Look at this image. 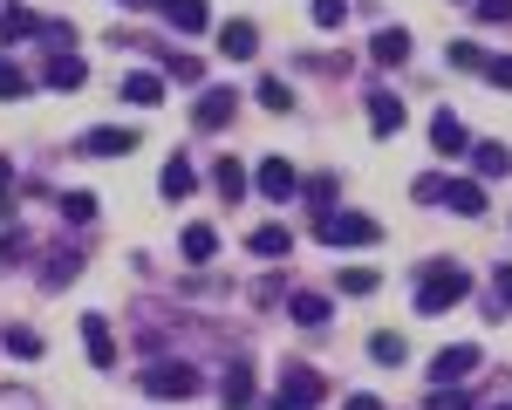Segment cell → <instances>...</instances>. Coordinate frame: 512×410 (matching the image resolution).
<instances>
[{
  "instance_id": "cell-41",
  "label": "cell",
  "mask_w": 512,
  "mask_h": 410,
  "mask_svg": "<svg viewBox=\"0 0 512 410\" xmlns=\"http://www.w3.org/2000/svg\"><path fill=\"white\" fill-rule=\"evenodd\" d=\"M137 349H144V356L158 363V356H164V328H144V335H137Z\"/></svg>"
},
{
  "instance_id": "cell-38",
  "label": "cell",
  "mask_w": 512,
  "mask_h": 410,
  "mask_svg": "<svg viewBox=\"0 0 512 410\" xmlns=\"http://www.w3.org/2000/svg\"><path fill=\"white\" fill-rule=\"evenodd\" d=\"M485 82H492V89H512V55H492V62H485Z\"/></svg>"
},
{
  "instance_id": "cell-17",
  "label": "cell",
  "mask_w": 512,
  "mask_h": 410,
  "mask_svg": "<svg viewBox=\"0 0 512 410\" xmlns=\"http://www.w3.org/2000/svg\"><path fill=\"white\" fill-rule=\"evenodd\" d=\"M219 383H226V390H219V404H226V410H253V376H246V363H233Z\"/></svg>"
},
{
  "instance_id": "cell-30",
  "label": "cell",
  "mask_w": 512,
  "mask_h": 410,
  "mask_svg": "<svg viewBox=\"0 0 512 410\" xmlns=\"http://www.w3.org/2000/svg\"><path fill=\"white\" fill-rule=\"evenodd\" d=\"M7 356H21V363H41V335H35V328H14V335H7Z\"/></svg>"
},
{
  "instance_id": "cell-19",
  "label": "cell",
  "mask_w": 512,
  "mask_h": 410,
  "mask_svg": "<svg viewBox=\"0 0 512 410\" xmlns=\"http://www.w3.org/2000/svg\"><path fill=\"white\" fill-rule=\"evenodd\" d=\"M82 82H89V62L82 55H55L48 62V89H82Z\"/></svg>"
},
{
  "instance_id": "cell-7",
  "label": "cell",
  "mask_w": 512,
  "mask_h": 410,
  "mask_svg": "<svg viewBox=\"0 0 512 410\" xmlns=\"http://www.w3.org/2000/svg\"><path fill=\"white\" fill-rule=\"evenodd\" d=\"M472 369H478V342H451V349H437L431 383H458V376H472Z\"/></svg>"
},
{
  "instance_id": "cell-31",
  "label": "cell",
  "mask_w": 512,
  "mask_h": 410,
  "mask_svg": "<svg viewBox=\"0 0 512 410\" xmlns=\"http://www.w3.org/2000/svg\"><path fill=\"white\" fill-rule=\"evenodd\" d=\"M301 192H308V205H315L321 219H328V212H335V178H308V185H301Z\"/></svg>"
},
{
  "instance_id": "cell-15",
  "label": "cell",
  "mask_w": 512,
  "mask_h": 410,
  "mask_svg": "<svg viewBox=\"0 0 512 410\" xmlns=\"http://www.w3.org/2000/svg\"><path fill=\"white\" fill-rule=\"evenodd\" d=\"M444 205H451V212H465V219H485V185L451 178V185H444Z\"/></svg>"
},
{
  "instance_id": "cell-6",
  "label": "cell",
  "mask_w": 512,
  "mask_h": 410,
  "mask_svg": "<svg viewBox=\"0 0 512 410\" xmlns=\"http://www.w3.org/2000/svg\"><path fill=\"white\" fill-rule=\"evenodd\" d=\"M82 151H89V158H130V151H137V130L103 123V130H89V137H82Z\"/></svg>"
},
{
  "instance_id": "cell-20",
  "label": "cell",
  "mask_w": 512,
  "mask_h": 410,
  "mask_svg": "<svg viewBox=\"0 0 512 410\" xmlns=\"http://www.w3.org/2000/svg\"><path fill=\"white\" fill-rule=\"evenodd\" d=\"M472 164H478V178H506L512 151H506V144H472Z\"/></svg>"
},
{
  "instance_id": "cell-1",
  "label": "cell",
  "mask_w": 512,
  "mask_h": 410,
  "mask_svg": "<svg viewBox=\"0 0 512 410\" xmlns=\"http://www.w3.org/2000/svg\"><path fill=\"white\" fill-rule=\"evenodd\" d=\"M465 294H472V274L451 267V260H431L424 281H417V308H424V315H444V308H458Z\"/></svg>"
},
{
  "instance_id": "cell-16",
  "label": "cell",
  "mask_w": 512,
  "mask_h": 410,
  "mask_svg": "<svg viewBox=\"0 0 512 410\" xmlns=\"http://www.w3.org/2000/svg\"><path fill=\"white\" fill-rule=\"evenodd\" d=\"M219 48H226L233 62H246V55L260 48V28H253V21H226V28H219Z\"/></svg>"
},
{
  "instance_id": "cell-46",
  "label": "cell",
  "mask_w": 512,
  "mask_h": 410,
  "mask_svg": "<svg viewBox=\"0 0 512 410\" xmlns=\"http://www.w3.org/2000/svg\"><path fill=\"white\" fill-rule=\"evenodd\" d=\"M499 410H512V404H499Z\"/></svg>"
},
{
  "instance_id": "cell-13",
  "label": "cell",
  "mask_w": 512,
  "mask_h": 410,
  "mask_svg": "<svg viewBox=\"0 0 512 410\" xmlns=\"http://www.w3.org/2000/svg\"><path fill=\"white\" fill-rule=\"evenodd\" d=\"M158 192H164L171 205H178V199H192V192H198V171L185 164V151H178V158H171V164L158 171Z\"/></svg>"
},
{
  "instance_id": "cell-37",
  "label": "cell",
  "mask_w": 512,
  "mask_h": 410,
  "mask_svg": "<svg viewBox=\"0 0 512 410\" xmlns=\"http://www.w3.org/2000/svg\"><path fill=\"white\" fill-rule=\"evenodd\" d=\"M444 185H451V178H437V171H424V178H417V205H444Z\"/></svg>"
},
{
  "instance_id": "cell-33",
  "label": "cell",
  "mask_w": 512,
  "mask_h": 410,
  "mask_svg": "<svg viewBox=\"0 0 512 410\" xmlns=\"http://www.w3.org/2000/svg\"><path fill=\"white\" fill-rule=\"evenodd\" d=\"M308 14H315V28H342L349 21V0H315Z\"/></svg>"
},
{
  "instance_id": "cell-23",
  "label": "cell",
  "mask_w": 512,
  "mask_h": 410,
  "mask_svg": "<svg viewBox=\"0 0 512 410\" xmlns=\"http://www.w3.org/2000/svg\"><path fill=\"white\" fill-rule=\"evenodd\" d=\"M212 185H219L226 199H246V164H239V158H219V164H212Z\"/></svg>"
},
{
  "instance_id": "cell-11",
  "label": "cell",
  "mask_w": 512,
  "mask_h": 410,
  "mask_svg": "<svg viewBox=\"0 0 512 410\" xmlns=\"http://www.w3.org/2000/svg\"><path fill=\"white\" fill-rule=\"evenodd\" d=\"M233 110H239V96L233 89H205V96H198V130H226V123H233Z\"/></svg>"
},
{
  "instance_id": "cell-40",
  "label": "cell",
  "mask_w": 512,
  "mask_h": 410,
  "mask_svg": "<svg viewBox=\"0 0 512 410\" xmlns=\"http://www.w3.org/2000/svg\"><path fill=\"white\" fill-rule=\"evenodd\" d=\"M478 21H512V0H472Z\"/></svg>"
},
{
  "instance_id": "cell-9",
  "label": "cell",
  "mask_w": 512,
  "mask_h": 410,
  "mask_svg": "<svg viewBox=\"0 0 512 410\" xmlns=\"http://www.w3.org/2000/svg\"><path fill=\"white\" fill-rule=\"evenodd\" d=\"M431 144H437V158H472V130L451 117V110L431 117Z\"/></svg>"
},
{
  "instance_id": "cell-44",
  "label": "cell",
  "mask_w": 512,
  "mask_h": 410,
  "mask_svg": "<svg viewBox=\"0 0 512 410\" xmlns=\"http://www.w3.org/2000/svg\"><path fill=\"white\" fill-rule=\"evenodd\" d=\"M7 185H14V171H7V164H0V212H7Z\"/></svg>"
},
{
  "instance_id": "cell-34",
  "label": "cell",
  "mask_w": 512,
  "mask_h": 410,
  "mask_svg": "<svg viewBox=\"0 0 512 410\" xmlns=\"http://www.w3.org/2000/svg\"><path fill=\"white\" fill-rule=\"evenodd\" d=\"M431 410H472V397H465L458 383H437V390H431Z\"/></svg>"
},
{
  "instance_id": "cell-2",
  "label": "cell",
  "mask_w": 512,
  "mask_h": 410,
  "mask_svg": "<svg viewBox=\"0 0 512 410\" xmlns=\"http://www.w3.org/2000/svg\"><path fill=\"white\" fill-rule=\"evenodd\" d=\"M137 390L144 397H158V404H192L198 397V369L192 363H144V376H137Z\"/></svg>"
},
{
  "instance_id": "cell-35",
  "label": "cell",
  "mask_w": 512,
  "mask_h": 410,
  "mask_svg": "<svg viewBox=\"0 0 512 410\" xmlns=\"http://www.w3.org/2000/svg\"><path fill=\"white\" fill-rule=\"evenodd\" d=\"M62 219H96V192H69V199H62Z\"/></svg>"
},
{
  "instance_id": "cell-43",
  "label": "cell",
  "mask_w": 512,
  "mask_h": 410,
  "mask_svg": "<svg viewBox=\"0 0 512 410\" xmlns=\"http://www.w3.org/2000/svg\"><path fill=\"white\" fill-rule=\"evenodd\" d=\"M342 410H383V404H376V397H349Z\"/></svg>"
},
{
  "instance_id": "cell-39",
  "label": "cell",
  "mask_w": 512,
  "mask_h": 410,
  "mask_svg": "<svg viewBox=\"0 0 512 410\" xmlns=\"http://www.w3.org/2000/svg\"><path fill=\"white\" fill-rule=\"evenodd\" d=\"M69 274H76V260H69V253H55V260H48V274H41V287H62Z\"/></svg>"
},
{
  "instance_id": "cell-8",
  "label": "cell",
  "mask_w": 512,
  "mask_h": 410,
  "mask_svg": "<svg viewBox=\"0 0 512 410\" xmlns=\"http://www.w3.org/2000/svg\"><path fill=\"white\" fill-rule=\"evenodd\" d=\"M82 349H89V363L96 369H117V335L103 315H82Z\"/></svg>"
},
{
  "instance_id": "cell-45",
  "label": "cell",
  "mask_w": 512,
  "mask_h": 410,
  "mask_svg": "<svg viewBox=\"0 0 512 410\" xmlns=\"http://www.w3.org/2000/svg\"><path fill=\"white\" fill-rule=\"evenodd\" d=\"M130 7H144V0H130Z\"/></svg>"
},
{
  "instance_id": "cell-22",
  "label": "cell",
  "mask_w": 512,
  "mask_h": 410,
  "mask_svg": "<svg viewBox=\"0 0 512 410\" xmlns=\"http://www.w3.org/2000/svg\"><path fill=\"white\" fill-rule=\"evenodd\" d=\"M253 96H260V110H274V117H287V110H294V89H287L280 76H260V89H253Z\"/></svg>"
},
{
  "instance_id": "cell-25",
  "label": "cell",
  "mask_w": 512,
  "mask_h": 410,
  "mask_svg": "<svg viewBox=\"0 0 512 410\" xmlns=\"http://www.w3.org/2000/svg\"><path fill=\"white\" fill-rule=\"evenodd\" d=\"M28 35H41V21L28 7H7V14H0V41H28Z\"/></svg>"
},
{
  "instance_id": "cell-14",
  "label": "cell",
  "mask_w": 512,
  "mask_h": 410,
  "mask_svg": "<svg viewBox=\"0 0 512 410\" xmlns=\"http://www.w3.org/2000/svg\"><path fill=\"white\" fill-rule=\"evenodd\" d=\"M369 130H376V137H396V130H403V103H396L390 89L369 96Z\"/></svg>"
},
{
  "instance_id": "cell-26",
  "label": "cell",
  "mask_w": 512,
  "mask_h": 410,
  "mask_svg": "<svg viewBox=\"0 0 512 410\" xmlns=\"http://www.w3.org/2000/svg\"><path fill=\"white\" fill-rule=\"evenodd\" d=\"M287 246H294V233H287V226H260V233H253V253H260V260H280Z\"/></svg>"
},
{
  "instance_id": "cell-36",
  "label": "cell",
  "mask_w": 512,
  "mask_h": 410,
  "mask_svg": "<svg viewBox=\"0 0 512 410\" xmlns=\"http://www.w3.org/2000/svg\"><path fill=\"white\" fill-rule=\"evenodd\" d=\"M164 76L171 82H198V55H164Z\"/></svg>"
},
{
  "instance_id": "cell-28",
  "label": "cell",
  "mask_w": 512,
  "mask_h": 410,
  "mask_svg": "<svg viewBox=\"0 0 512 410\" xmlns=\"http://www.w3.org/2000/svg\"><path fill=\"white\" fill-rule=\"evenodd\" d=\"M369 356H376V363H403V356H410V342L383 328V335H369Z\"/></svg>"
},
{
  "instance_id": "cell-32",
  "label": "cell",
  "mask_w": 512,
  "mask_h": 410,
  "mask_svg": "<svg viewBox=\"0 0 512 410\" xmlns=\"http://www.w3.org/2000/svg\"><path fill=\"white\" fill-rule=\"evenodd\" d=\"M342 294H376V267H349V274H335Z\"/></svg>"
},
{
  "instance_id": "cell-42",
  "label": "cell",
  "mask_w": 512,
  "mask_h": 410,
  "mask_svg": "<svg viewBox=\"0 0 512 410\" xmlns=\"http://www.w3.org/2000/svg\"><path fill=\"white\" fill-rule=\"evenodd\" d=\"M499 301H506V308H512V267H506V274H499Z\"/></svg>"
},
{
  "instance_id": "cell-4",
  "label": "cell",
  "mask_w": 512,
  "mask_h": 410,
  "mask_svg": "<svg viewBox=\"0 0 512 410\" xmlns=\"http://www.w3.org/2000/svg\"><path fill=\"white\" fill-rule=\"evenodd\" d=\"M315 233H321L328 246H376V240H383V226H376L369 212H328Z\"/></svg>"
},
{
  "instance_id": "cell-24",
  "label": "cell",
  "mask_w": 512,
  "mask_h": 410,
  "mask_svg": "<svg viewBox=\"0 0 512 410\" xmlns=\"http://www.w3.org/2000/svg\"><path fill=\"white\" fill-rule=\"evenodd\" d=\"M28 89H35V82H28V69H21V62H7V55H0V103H21V96H28Z\"/></svg>"
},
{
  "instance_id": "cell-10",
  "label": "cell",
  "mask_w": 512,
  "mask_h": 410,
  "mask_svg": "<svg viewBox=\"0 0 512 410\" xmlns=\"http://www.w3.org/2000/svg\"><path fill=\"white\" fill-rule=\"evenodd\" d=\"M158 7H164V21H171L178 35H205V28H212V7H205V0H158Z\"/></svg>"
},
{
  "instance_id": "cell-29",
  "label": "cell",
  "mask_w": 512,
  "mask_h": 410,
  "mask_svg": "<svg viewBox=\"0 0 512 410\" xmlns=\"http://www.w3.org/2000/svg\"><path fill=\"white\" fill-rule=\"evenodd\" d=\"M485 62H492V55H485L478 41H451V69H472V76H485Z\"/></svg>"
},
{
  "instance_id": "cell-3",
  "label": "cell",
  "mask_w": 512,
  "mask_h": 410,
  "mask_svg": "<svg viewBox=\"0 0 512 410\" xmlns=\"http://www.w3.org/2000/svg\"><path fill=\"white\" fill-rule=\"evenodd\" d=\"M321 369H308V363H287L280 369V390H274V410H315L321 404Z\"/></svg>"
},
{
  "instance_id": "cell-21",
  "label": "cell",
  "mask_w": 512,
  "mask_h": 410,
  "mask_svg": "<svg viewBox=\"0 0 512 410\" xmlns=\"http://www.w3.org/2000/svg\"><path fill=\"white\" fill-rule=\"evenodd\" d=\"M287 315L308 322V328H321L328 322V294H287Z\"/></svg>"
},
{
  "instance_id": "cell-27",
  "label": "cell",
  "mask_w": 512,
  "mask_h": 410,
  "mask_svg": "<svg viewBox=\"0 0 512 410\" xmlns=\"http://www.w3.org/2000/svg\"><path fill=\"white\" fill-rule=\"evenodd\" d=\"M219 253V233L212 226H185V260H212Z\"/></svg>"
},
{
  "instance_id": "cell-5",
  "label": "cell",
  "mask_w": 512,
  "mask_h": 410,
  "mask_svg": "<svg viewBox=\"0 0 512 410\" xmlns=\"http://www.w3.org/2000/svg\"><path fill=\"white\" fill-rule=\"evenodd\" d=\"M260 192H267V199H301V171H294V164L287 158H260Z\"/></svg>"
},
{
  "instance_id": "cell-18",
  "label": "cell",
  "mask_w": 512,
  "mask_h": 410,
  "mask_svg": "<svg viewBox=\"0 0 512 410\" xmlns=\"http://www.w3.org/2000/svg\"><path fill=\"white\" fill-rule=\"evenodd\" d=\"M158 96H164V82L151 76V69H130V76H123V103H137V110H151Z\"/></svg>"
},
{
  "instance_id": "cell-12",
  "label": "cell",
  "mask_w": 512,
  "mask_h": 410,
  "mask_svg": "<svg viewBox=\"0 0 512 410\" xmlns=\"http://www.w3.org/2000/svg\"><path fill=\"white\" fill-rule=\"evenodd\" d=\"M369 62L403 69V62H410V28H376V41H369Z\"/></svg>"
}]
</instances>
